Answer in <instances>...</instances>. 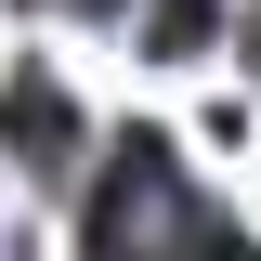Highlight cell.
<instances>
[{
    "label": "cell",
    "mask_w": 261,
    "mask_h": 261,
    "mask_svg": "<svg viewBox=\"0 0 261 261\" xmlns=\"http://www.w3.org/2000/svg\"><path fill=\"white\" fill-rule=\"evenodd\" d=\"M0 144H39V170H65V144H79V105H65L53 79H0Z\"/></svg>",
    "instance_id": "2"
},
{
    "label": "cell",
    "mask_w": 261,
    "mask_h": 261,
    "mask_svg": "<svg viewBox=\"0 0 261 261\" xmlns=\"http://www.w3.org/2000/svg\"><path fill=\"white\" fill-rule=\"evenodd\" d=\"M92 235H105V248H118V235H209V209L170 183V144H144V130H130L118 170H105V196H92Z\"/></svg>",
    "instance_id": "1"
},
{
    "label": "cell",
    "mask_w": 261,
    "mask_h": 261,
    "mask_svg": "<svg viewBox=\"0 0 261 261\" xmlns=\"http://www.w3.org/2000/svg\"><path fill=\"white\" fill-rule=\"evenodd\" d=\"M209 39V0H157V53H196Z\"/></svg>",
    "instance_id": "3"
}]
</instances>
